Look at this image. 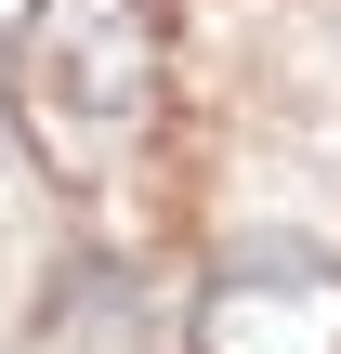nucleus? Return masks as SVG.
<instances>
[{"mask_svg":"<svg viewBox=\"0 0 341 354\" xmlns=\"http://www.w3.org/2000/svg\"><path fill=\"white\" fill-rule=\"evenodd\" d=\"M13 105H26V131L66 184H105L158 131V13L145 0H39Z\"/></svg>","mask_w":341,"mask_h":354,"instance_id":"obj_1","label":"nucleus"},{"mask_svg":"<svg viewBox=\"0 0 341 354\" xmlns=\"http://www.w3.org/2000/svg\"><path fill=\"white\" fill-rule=\"evenodd\" d=\"M0 118H13V92H0Z\"/></svg>","mask_w":341,"mask_h":354,"instance_id":"obj_3","label":"nucleus"},{"mask_svg":"<svg viewBox=\"0 0 341 354\" xmlns=\"http://www.w3.org/2000/svg\"><path fill=\"white\" fill-rule=\"evenodd\" d=\"M197 354H341V263L329 250H263L197 289Z\"/></svg>","mask_w":341,"mask_h":354,"instance_id":"obj_2","label":"nucleus"}]
</instances>
